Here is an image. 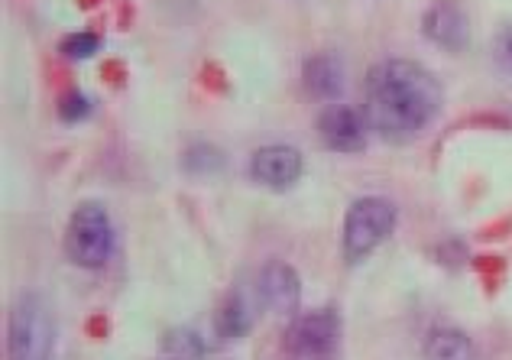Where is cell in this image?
Here are the masks:
<instances>
[{
  "label": "cell",
  "instance_id": "obj_1",
  "mask_svg": "<svg viewBox=\"0 0 512 360\" xmlns=\"http://www.w3.org/2000/svg\"><path fill=\"white\" fill-rule=\"evenodd\" d=\"M444 108V88L415 59H383L363 82V117L386 143H412L435 124Z\"/></svg>",
  "mask_w": 512,
  "mask_h": 360
},
{
  "label": "cell",
  "instance_id": "obj_2",
  "mask_svg": "<svg viewBox=\"0 0 512 360\" xmlns=\"http://www.w3.org/2000/svg\"><path fill=\"white\" fill-rule=\"evenodd\" d=\"M56 318L39 292H23L13 302L7 322V360H52Z\"/></svg>",
  "mask_w": 512,
  "mask_h": 360
},
{
  "label": "cell",
  "instance_id": "obj_3",
  "mask_svg": "<svg viewBox=\"0 0 512 360\" xmlns=\"http://www.w3.org/2000/svg\"><path fill=\"white\" fill-rule=\"evenodd\" d=\"M399 208L383 195H360L350 202L341 228V250L347 263L367 260L383 240L396 231Z\"/></svg>",
  "mask_w": 512,
  "mask_h": 360
},
{
  "label": "cell",
  "instance_id": "obj_4",
  "mask_svg": "<svg viewBox=\"0 0 512 360\" xmlns=\"http://www.w3.org/2000/svg\"><path fill=\"white\" fill-rule=\"evenodd\" d=\"M117 234L111 211L101 202H82L65 224V253L82 270H101L114 257Z\"/></svg>",
  "mask_w": 512,
  "mask_h": 360
},
{
  "label": "cell",
  "instance_id": "obj_5",
  "mask_svg": "<svg viewBox=\"0 0 512 360\" xmlns=\"http://www.w3.org/2000/svg\"><path fill=\"white\" fill-rule=\"evenodd\" d=\"M344 322L334 305L308 309L292 315L282 338V357L286 360H334L341 351Z\"/></svg>",
  "mask_w": 512,
  "mask_h": 360
},
{
  "label": "cell",
  "instance_id": "obj_6",
  "mask_svg": "<svg viewBox=\"0 0 512 360\" xmlns=\"http://www.w3.org/2000/svg\"><path fill=\"white\" fill-rule=\"evenodd\" d=\"M318 127V140L328 146L334 153H344V156H354L363 153L370 143V124L363 111L350 108V104H325L315 120Z\"/></svg>",
  "mask_w": 512,
  "mask_h": 360
},
{
  "label": "cell",
  "instance_id": "obj_7",
  "mask_svg": "<svg viewBox=\"0 0 512 360\" xmlns=\"http://www.w3.org/2000/svg\"><path fill=\"white\" fill-rule=\"evenodd\" d=\"M305 159L289 143H266L250 156V179L269 192H286L302 179Z\"/></svg>",
  "mask_w": 512,
  "mask_h": 360
},
{
  "label": "cell",
  "instance_id": "obj_8",
  "mask_svg": "<svg viewBox=\"0 0 512 360\" xmlns=\"http://www.w3.org/2000/svg\"><path fill=\"white\" fill-rule=\"evenodd\" d=\"M256 296L276 315H299L302 305V276L286 260H269L256 276Z\"/></svg>",
  "mask_w": 512,
  "mask_h": 360
},
{
  "label": "cell",
  "instance_id": "obj_9",
  "mask_svg": "<svg viewBox=\"0 0 512 360\" xmlns=\"http://www.w3.org/2000/svg\"><path fill=\"white\" fill-rule=\"evenodd\" d=\"M422 36L444 52H464L470 46V20L464 7L438 0L422 13Z\"/></svg>",
  "mask_w": 512,
  "mask_h": 360
},
{
  "label": "cell",
  "instance_id": "obj_10",
  "mask_svg": "<svg viewBox=\"0 0 512 360\" xmlns=\"http://www.w3.org/2000/svg\"><path fill=\"white\" fill-rule=\"evenodd\" d=\"M302 82H305L308 95H312V98L334 104V101L341 98L344 85H347L344 59L338 56V52H318V56H312V59L305 62Z\"/></svg>",
  "mask_w": 512,
  "mask_h": 360
},
{
  "label": "cell",
  "instance_id": "obj_11",
  "mask_svg": "<svg viewBox=\"0 0 512 360\" xmlns=\"http://www.w3.org/2000/svg\"><path fill=\"white\" fill-rule=\"evenodd\" d=\"M253 328V302L244 289H231L221 302L218 315H214V331L221 341H240Z\"/></svg>",
  "mask_w": 512,
  "mask_h": 360
},
{
  "label": "cell",
  "instance_id": "obj_12",
  "mask_svg": "<svg viewBox=\"0 0 512 360\" xmlns=\"http://www.w3.org/2000/svg\"><path fill=\"white\" fill-rule=\"evenodd\" d=\"M474 341L454 325H438L425 335V360H474Z\"/></svg>",
  "mask_w": 512,
  "mask_h": 360
},
{
  "label": "cell",
  "instance_id": "obj_13",
  "mask_svg": "<svg viewBox=\"0 0 512 360\" xmlns=\"http://www.w3.org/2000/svg\"><path fill=\"white\" fill-rule=\"evenodd\" d=\"M224 166H227V156L214 143H192L182 153V169L188 176L208 179V176H218Z\"/></svg>",
  "mask_w": 512,
  "mask_h": 360
},
{
  "label": "cell",
  "instance_id": "obj_14",
  "mask_svg": "<svg viewBox=\"0 0 512 360\" xmlns=\"http://www.w3.org/2000/svg\"><path fill=\"white\" fill-rule=\"evenodd\" d=\"M163 348H166V354L179 357V360H201V357L208 354L205 338H201L198 331H195V328H188V325L166 331Z\"/></svg>",
  "mask_w": 512,
  "mask_h": 360
},
{
  "label": "cell",
  "instance_id": "obj_15",
  "mask_svg": "<svg viewBox=\"0 0 512 360\" xmlns=\"http://www.w3.org/2000/svg\"><path fill=\"white\" fill-rule=\"evenodd\" d=\"M91 111H94V101L78 88H69L59 98V120H65V124H82V120L91 117Z\"/></svg>",
  "mask_w": 512,
  "mask_h": 360
},
{
  "label": "cell",
  "instance_id": "obj_16",
  "mask_svg": "<svg viewBox=\"0 0 512 360\" xmlns=\"http://www.w3.org/2000/svg\"><path fill=\"white\" fill-rule=\"evenodd\" d=\"M101 49V36L94 30H78V33H69L59 43V52L69 59H91L94 52Z\"/></svg>",
  "mask_w": 512,
  "mask_h": 360
},
{
  "label": "cell",
  "instance_id": "obj_17",
  "mask_svg": "<svg viewBox=\"0 0 512 360\" xmlns=\"http://www.w3.org/2000/svg\"><path fill=\"white\" fill-rule=\"evenodd\" d=\"M493 62L503 75H512V20L503 23L493 36Z\"/></svg>",
  "mask_w": 512,
  "mask_h": 360
},
{
  "label": "cell",
  "instance_id": "obj_18",
  "mask_svg": "<svg viewBox=\"0 0 512 360\" xmlns=\"http://www.w3.org/2000/svg\"><path fill=\"white\" fill-rule=\"evenodd\" d=\"M166 360H179V357H166Z\"/></svg>",
  "mask_w": 512,
  "mask_h": 360
}]
</instances>
